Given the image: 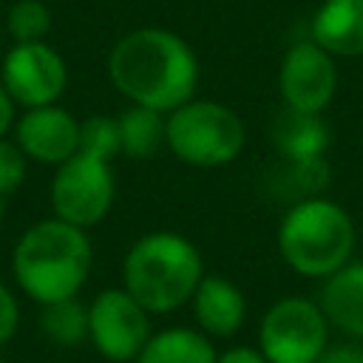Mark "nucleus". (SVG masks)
<instances>
[{"label":"nucleus","instance_id":"obj_7","mask_svg":"<svg viewBox=\"0 0 363 363\" xmlns=\"http://www.w3.org/2000/svg\"><path fill=\"white\" fill-rule=\"evenodd\" d=\"M116 196V182L111 162L88 156V153H74L62 164L54 167L51 176V213L74 227L91 230L105 221V216L113 207Z\"/></svg>","mask_w":363,"mask_h":363},{"label":"nucleus","instance_id":"obj_6","mask_svg":"<svg viewBox=\"0 0 363 363\" xmlns=\"http://www.w3.org/2000/svg\"><path fill=\"white\" fill-rule=\"evenodd\" d=\"M329 346V320L320 303L286 295L275 301L258 326V352L267 363H315Z\"/></svg>","mask_w":363,"mask_h":363},{"label":"nucleus","instance_id":"obj_23","mask_svg":"<svg viewBox=\"0 0 363 363\" xmlns=\"http://www.w3.org/2000/svg\"><path fill=\"white\" fill-rule=\"evenodd\" d=\"M315 363H363V346L343 343V346H326V352Z\"/></svg>","mask_w":363,"mask_h":363},{"label":"nucleus","instance_id":"obj_24","mask_svg":"<svg viewBox=\"0 0 363 363\" xmlns=\"http://www.w3.org/2000/svg\"><path fill=\"white\" fill-rule=\"evenodd\" d=\"M216 363H267V357L252 346H233V349L216 354Z\"/></svg>","mask_w":363,"mask_h":363},{"label":"nucleus","instance_id":"obj_25","mask_svg":"<svg viewBox=\"0 0 363 363\" xmlns=\"http://www.w3.org/2000/svg\"><path fill=\"white\" fill-rule=\"evenodd\" d=\"M14 119H17V105L9 96V91L3 88V82H0V136H6L11 130Z\"/></svg>","mask_w":363,"mask_h":363},{"label":"nucleus","instance_id":"obj_8","mask_svg":"<svg viewBox=\"0 0 363 363\" xmlns=\"http://www.w3.org/2000/svg\"><path fill=\"white\" fill-rule=\"evenodd\" d=\"M150 337V312L125 289L108 286L88 303V340L108 363H133Z\"/></svg>","mask_w":363,"mask_h":363},{"label":"nucleus","instance_id":"obj_19","mask_svg":"<svg viewBox=\"0 0 363 363\" xmlns=\"http://www.w3.org/2000/svg\"><path fill=\"white\" fill-rule=\"evenodd\" d=\"M6 31L14 43H37L51 31V9L43 0H14L6 11Z\"/></svg>","mask_w":363,"mask_h":363},{"label":"nucleus","instance_id":"obj_14","mask_svg":"<svg viewBox=\"0 0 363 363\" xmlns=\"http://www.w3.org/2000/svg\"><path fill=\"white\" fill-rule=\"evenodd\" d=\"M320 309L332 326L363 340V261H346L323 278Z\"/></svg>","mask_w":363,"mask_h":363},{"label":"nucleus","instance_id":"obj_2","mask_svg":"<svg viewBox=\"0 0 363 363\" xmlns=\"http://www.w3.org/2000/svg\"><path fill=\"white\" fill-rule=\"evenodd\" d=\"M94 247L88 230L57 216L34 221L11 250V275L17 289L34 303L77 298L91 278Z\"/></svg>","mask_w":363,"mask_h":363},{"label":"nucleus","instance_id":"obj_22","mask_svg":"<svg viewBox=\"0 0 363 363\" xmlns=\"http://www.w3.org/2000/svg\"><path fill=\"white\" fill-rule=\"evenodd\" d=\"M17 326H20V303H17V295L0 281V346L9 343L17 335Z\"/></svg>","mask_w":363,"mask_h":363},{"label":"nucleus","instance_id":"obj_17","mask_svg":"<svg viewBox=\"0 0 363 363\" xmlns=\"http://www.w3.org/2000/svg\"><path fill=\"white\" fill-rule=\"evenodd\" d=\"M116 122L122 156L150 159L159 153V147H164V113L145 105H130L116 116Z\"/></svg>","mask_w":363,"mask_h":363},{"label":"nucleus","instance_id":"obj_21","mask_svg":"<svg viewBox=\"0 0 363 363\" xmlns=\"http://www.w3.org/2000/svg\"><path fill=\"white\" fill-rule=\"evenodd\" d=\"M26 173H28L26 153L17 147L14 139L0 136V193L3 196H11L26 182Z\"/></svg>","mask_w":363,"mask_h":363},{"label":"nucleus","instance_id":"obj_5","mask_svg":"<svg viewBox=\"0 0 363 363\" xmlns=\"http://www.w3.org/2000/svg\"><path fill=\"white\" fill-rule=\"evenodd\" d=\"M247 128L216 99H187L164 113V147L190 167H221L241 156Z\"/></svg>","mask_w":363,"mask_h":363},{"label":"nucleus","instance_id":"obj_15","mask_svg":"<svg viewBox=\"0 0 363 363\" xmlns=\"http://www.w3.org/2000/svg\"><path fill=\"white\" fill-rule=\"evenodd\" d=\"M272 145L286 162H301V159H318L329 147V130L320 119V113H303L284 108L269 128Z\"/></svg>","mask_w":363,"mask_h":363},{"label":"nucleus","instance_id":"obj_10","mask_svg":"<svg viewBox=\"0 0 363 363\" xmlns=\"http://www.w3.org/2000/svg\"><path fill=\"white\" fill-rule=\"evenodd\" d=\"M278 91L284 108L323 113L337 91L335 57L326 48H320L312 37L292 43L278 68Z\"/></svg>","mask_w":363,"mask_h":363},{"label":"nucleus","instance_id":"obj_13","mask_svg":"<svg viewBox=\"0 0 363 363\" xmlns=\"http://www.w3.org/2000/svg\"><path fill=\"white\" fill-rule=\"evenodd\" d=\"M312 40L332 57L363 54V0H323L309 23Z\"/></svg>","mask_w":363,"mask_h":363},{"label":"nucleus","instance_id":"obj_18","mask_svg":"<svg viewBox=\"0 0 363 363\" xmlns=\"http://www.w3.org/2000/svg\"><path fill=\"white\" fill-rule=\"evenodd\" d=\"M40 329L57 346H77L88 337V303L77 298L40 306Z\"/></svg>","mask_w":363,"mask_h":363},{"label":"nucleus","instance_id":"obj_20","mask_svg":"<svg viewBox=\"0 0 363 363\" xmlns=\"http://www.w3.org/2000/svg\"><path fill=\"white\" fill-rule=\"evenodd\" d=\"M79 153H88V156H96L105 162H113L116 156H122L116 116L91 113V116L79 119Z\"/></svg>","mask_w":363,"mask_h":363},{"label":"nucleus","instance_id":"obj_16","mask_svg":"<svg viewBox=\"0 0 363 363\" xmlns=\"http://www.w3.org/2000/svg\"><path fill=\"white\" fill-rule=\"evenodd\" d=\"M213 337L199 326H167L150 332L133 363H216Z\"/></svg>","mask_w":363,"mask_h":363},{"label":"nucleus","instance_id":"obj_3","mask_svg":"<svg viewBox=\"0 0 363 363\" xmlns=\"http://www.w3.org/2000/svg\"><path fill=\"white\" fill-rule=\"evenodd\" d=\"M204 275L199 247L173 230L139 235L122 258V286L150 312L170 315L184 306Z\"/></svg>","mask_w":363,"mask_h":363},{"label":"nucleus","instance_id":"obj_4","mask_svg":"<svg viewBox=\"0 0 363 363\" xmlns=\"http://www.w3.org/2000/svg\"><path fill=\"white\" fill-rule=\"evenodd\" d=\"M354 250L352 216L332 199H298L278 224V252L303 278H326L340 269Z\"/></svg>","mask_w":363,"mask_h":363},{"label":"nucleus","instance_id":"obj_1","mask_svg":"<svg viewBox=\"0 0 363 363\" xmlns=\"http://www.w3.org/2000/svg\"><path fill=\"white\" fill-rule=\"evenodd\" d=\"M108 79L130 102L170 113L196 96L199 57L190 43L162 26H142L122 34L108 51Z\"/></svg>","mask_w":363,"mask_h":363},{"label":"nucleus","instance_id":"obj_9","mask_svg":"<svg viewBox=\"0 0 363 363\" xmlns=\"http://www.w3.org/2000/svg\"><path fill=\"white\" fill-rule=\"evenodd\" d=\"M0 82L17 108L54 105L68 88V65L48 43H14L0 62Z\"/></svg>","mask_w":363,"mask_h":363},{"label":"nucleus","instance_id":"obj_26","mask_svg":"<svg viewBox=\"0 0 363 363\" xmlns=\"http://www.w3.org/2000/svg\"><path fill=\"white\" fill-rule=\"evenodd\" d=\"M3 216H6V196L0 193V221H3Z\"/></svg>","mask_w":363,"mask_h":363},{"label":"nucleus","instance_id":"obj_12","mask_svg":"<svg viewBox=\"0 0 363 363\" xmlns=\"http://www.w3.org/2000/svg\"><path fill=\"white\" fill-rule=\"evenodd\" d=\"M187 303L196 326L207 337H233L247 320V298L224 275L204 272Z\"/></svg>","mask_w":363,"mask_h":363},{"label":"nucleus","instance_id":"obj_11","mask_svg":"<svg viewBox=\"0 0 363 363\" xmlns=\"http://www.w3.org/2000/svg\"><path fill=\"white\" fill-rule=\"evenodd\" d=\"M11 133L26 159L40 164L57 167L79 150V119L57 102L23 108L11 125Z\"/></svg>","mask_w":363,"mask_h":363}]
</instances>
